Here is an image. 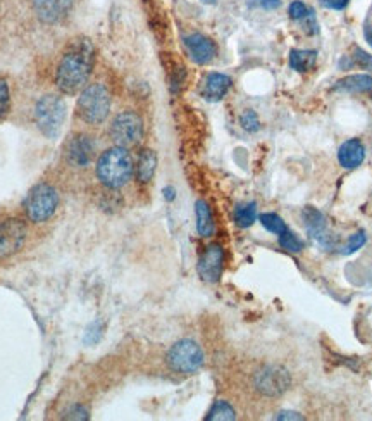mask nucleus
Masks as SVG:
<instances>
[{
	"instance_id": "1",
	"label": "nucleus",
	"mask_w": 372,
	"mask_h": 421,
	"mask_svg": "<svg viewBox=\"0 0 372 421\" xmlns=\"http://www.w3.org/2000/svg\"><path fill=\"white\" fill-rule=\"evenodd\" d=\"M93 69V47L88 40H81L69 47L55 73L57 87L66 95H75L85 88Z\"/></svg>"
},
{
	"instance_id": "2",
	"label": "nucleus",
	"mask_w": 372,
	"mask_h": 421,
	"mask_svg": "<svg viewBox=\"0 0 372 421\" xmlns=\"http://www.w3.org/2000/svg\"><path fill=\"white\" fill-rule=\"evenodd\" d=\"M133 175L132 155L124 147H112L100 155L97 162V177L107 189H121Z\"/></svg>"
},
{
	"instance_id": "3",
	"label": "nucleus",
	"mask_w": 372,
	"mask_h": 421,
	"mask_svg": "<svg viewBox=\"0 0 372 421\" xmlns=\"http://www.w3.org/2000/svg\"><path fill=\"white\" fill-rule=\"evenodd\" d=\"M110 111V95L107 88L93 83L83 88L78 99V116L88 125H100L107 120Z\"/></svg>"
},
{
	"instance_id": "4",
	"label": "nucleus",
	"mask_w": 372,
	"mask_h": 421,
	"mask_svg": "<svg viewBox=\"0 0 372 421\" xmlns=\"http://www.w3.org/2000/svg\"><path fill=\"white\" fill-rule=\"evenodd\" d=\"M35 121L47 138H57L66 121V104L60 97L43 95L35 105Z\"/></svg>"
},
{
	"instance_id": "5",
	"label": "nucleus",
	"mask_w": 372,
	"mask_h": 421,
	"mask_svg": "<svg viewBox=\"0 0 372 421\" xmlns=\"http://www.w3.org/2000/svg\"><path fill=\"white\" fill-rule=\"evenodd\" d=\"M59 206V195L55 189L48 183H38L28 192L24 199V212L28 219L33 223H43L54 216Z\"/></svg>"
},
{
	"instance_id": "6",
	"label": "nucleus",
	"mask_w": 372,
	"mask_h": 421,
	"mask_svg": "<svg viewBox=\"0 0 372 421\" xmlns=\"http://www.w3.org/2000/svg\"><path fill=\"white\" fill-rule=\"evenodd\" d=\"M167 365L178 373L191 375L203 366V350L193 341H179L167 353Z\"/></svg>"
},
{
	"instance_id": "7",
	"label": "nucleus",
	"mask_w": 372,
	"mask_h": 421,
	"mask_svg": "<svg viewBox=\"0 0 372 421\" xmlns=\"http://www.w3.org/2000/svg\"><path fill=\"white\" fill-rule=\"evenodd\" d=\"M110 137L119 147H133L142 140L143 123L138 114L126 111L117 114L110 126Z\"/></svg>"
},
{
	"instance_id": "8",
	"label": "nucleus",
	"mask_w": 372,
	"mask_h": 421,
	"mask_svg": "<svg viewBox=\"0 0 372 421\" xmlns=\"http://www.w3.org/2000/svg\"><path fill=\"white\" fill-rule=\"evenodd\" d=\"M26 240V224L21 219L9 218L0 222V261L18 254Z\"/></svg>"
},
{
	"instance_id": "9",
	"label": "nucleus",
	"mask_w": 372,
	"mask_h": 421,
	"mask_svg": "<svg viewBox=\"0 0 372 421\" xmlns=\"http://www.w3.org/2000/svg\"><path fill=\"white\" fill-rule=\"evenodd\" d=\"M255 388L260 392V394L269 395V397H276V395H281L286 392L292 385V378H289V373L285 370V368L280 366H267L264 370H260L259 373L255 375Z\"/></svg>"
},
{
	"instance_id": "10",
	"label": "nucleus",
	"mask_w": 372,
	"mask_h": 421,
	"mask_svg": "<svg viewBox=\"0 0 372 421\" xmlns=\"http://www.w3.org/2000/svg\"><path fill=\"white\" fill-rule=\"evenodd\" d=\"M302 219H304L307 232H309L310 239H312L314 242L324 249L333 247L334 237L331 235L328 228H326V219L321 211H317L316 207L312 206H305L304 211H302Z\"/></svg>"
},
{
	"instance_id": "11",
	"label": "nucleus",
	"mask_w": 372,
	"mask_h": 421,
	"mask_svg": "<svg viewBox=\"0 0 372 421\" xmlns=\"http://www.w3.org/2000/svg\"><path fill=\"white\" fill-rule=\"evenodd\" d=\"M224 266V252L218 244L208 245L198 261V275L208 284H216L220 278Z\"/></svg>"
},
{
	"instance_id": "12",
	"label": "nucleus",
	"mask_w": 372,
	"mask_h": 421,
	"mask_svg": "<svg viewBox=\"0 0 372 421\" xmlns=\"http://www.w3.org/2000/svg\"><path fill=\"white\" fill-rule=\"evenodd\" d=\"M66 155L68 161L73 166L87 167L93 161V155H95V144L87 135H76L68 142Z\"/></svg>"
},
{
	"instance_id": "13",
	"label": "nucleus",
	"mask_w": 372,
	"mask_h": 421,
	"mask_svg": "<svg viewBox=\"0 0 372 421\" xmlns=\"http://www.w3.org/2000/svg\"><path fill=\"white\" fill-rule=\"evenodd\" d=\"M185 47L188 54L197 64H208L216 56H218V47L207 36L193 33L185 36Z\"/></svg>"
},
{
	"instance_id": "14",
	"label": "nucleus",
	"mask_w": 372,
	"mask_h": 421,
	"mask_svg": "<svg viewBox=\"0 0 372 421\" xmlns=\"http://www.w3.org/2000/svg\"><path fill=\"white\" fill-rule=\"evenodd\" d=\"M73 0H33L35 12L43 23H57L71 11Z\"/></svg>"
},
{
	"instance_id": "15",
	"label": "nucleus",
	"mask_w": 372,
	"mask_h": 421,
	"mask_svg": "<svg viewBox=\"0 0 372 421\" xmlns=\"http://www.w3.org/2000/svg\"><path fill=\"white\" fill-rule=\"evenodd\" d=\"M231 85L233 81L228 75H223V73H211V75H207L206 80H203L200 93H202L203 99L208 102H218L226 97Z\"/></svg>"
},
{
	"instance_id": "16",
	"label": "nucleus",
	"mask_w": 372,
	"mask_h": 421,
	"mask_svg": "<svg viewBox=\"0 0 372 421\" xmlns=\"http://www.w3.org/2000/svg\"><path fill=\"white\" fill-rule=\"evenodd\" d=\"M366 159V149H363V144L358 138H351V140H346L345 144L339 147L338 150V161L339 165L346 170H355Z\"/></svg>"
},
{
	"instance_id": "17",
	"label": "nucleus",
	"mask_w": 372,
	"mask_h": 421,
	"mask_svg": "<svg viewBox=\"0 0 372 421\" xmlns=\"http://www.w3.org/2000/svg\"><path fill=\"white\" fill-rule=\"evenodd\" d=\"M334 92L345 93H363L372 99V76L371 75H350L341 78L334 83Z\"/></svg>"
},
{
	"instance_id": "18",
	"label": "nucleus",
	"mask_w": 372,
	"mask_h": 421,
	"mask_svg": "<svg viewBox=\"0 0 372 421\" xmlns=\"http://www.w3.org/2000/svg\"><path fill=\"white\" fill-rule=\"evenodd\" d=\"M155 167H157V155H155L154 150L145 149L140 152V157H138L137 165V177L142 183H149L152 180Z\"/></svg>"
},
{
	"instance_id": "19",
	"label": "nucleus",
	"mask_w": 372,
	"mask_h": 421,
	"mask_svg": "<svg viewBox=\"0 0 372 421\" xmlns=\"http://www.w3.org/2000/svg\"><path fill=\"white\" fill-rule=\"evenodd\" d=\"M317 63V52L316 51H300V48H293L289 52V66L298 73L310 71Z\"/></svg>"
},
{
	"instance_id": "20",
	"label": "nucleus",
	"mask_w": 372,
	"mask_h": 421,
	"mask_svg": "<svg viewBox=\"0 0 372 421\" xmlns=\"http://www.w3.org/2000/svg\"><path fill=\"white\" fill-rule=\"evenodd\" d=\"M195 212H197V230L200 237H211L216 230V224L208 204L203 202V200H198L195 204Z\"/></svg>"
},
{
	"instance_id": "21",
	"label": "nucleus",
	"mask_w": 372,
	"mask_h": 421,
	"mask_svg": "<svg viewBox=\"0 0 372 421\" xmlns=\"http://www.w3.org/2000/svg\"><path fill=\"white\" fill-rule=\"evenodd\" d=\"M351 66H361L362 69H372V56L367 54L366 51H362L361 47H354L351 56H343V59L339 61V68L349 69Z\"/></svg>"
},
{
	"instance_id": "22",
	"label": "nucleus",
	"mask_w": 372,
	"mask_h": 421,
	"mask_svg": "<svg viewBox=\"0 0 372 421\" xmlns=\"http://www.w3.org/2000/svg\"><path fill=\"white\" fill-rule=\"evenodd\" d=\"M257 219V204L248 202V204H240L235 209V222L241 228H248L255 223Z\"/></svg>"
},
{
	"instance_id": "23",
	"label": "nucleus",
	"mask_w": 372,
	"mask_h": 421,
	"mask_svg": "<svg viewBox=\"0 0 372 421\" xmlns=\"http://www.w3.org/2000/svg\"><path fill=\"white\" fill-rule=\"evenodd\" d=\"M235 418V410H233L226 400H218L206 416L207 421H233Z\"/></svg>"
},
{
	"instance_id": "24",
	"label": "nucleus",
	"mask_w": 372,
	"mask_h": 421,
	"mask_svg": "<svg viewBox=\"0 0 372 421\" xmlns=\"http://www.w3.org/2000/svg\"><path fill=\"white\" fill-rule=\"evenodd\" d=\"M259 219L265 230L271 232V233H276V235H281V233L288 228L286 227V223L283 222V218H281V216H277L276 212H264V214L259 216Z\"/></svg>"
},
{
	"instance_id": "25",
	"label": "nucleus",
	"mask_w": 372,
	"mask_h": 421,
	"mask_svg": "<svg viewBox=\"0 0 372 421\" xmlns=\"http://www.w3.org/2000/svg\"><path fill=\"white\" fill-rule=\"evenodd\" d=\"M277 237H280V245H281V247H283L285 251L293 252V254L300 252L302 247H304L302 240L298 239V237L292 230H288V228H286V230L283 233H281V235H277Z\"/></svg>"
},
{
	"instance_id": "26",
	"label": "nucleus",
	"mask_w": 372,
	"mask_h": 421,
	"mask_svg": "<svg viewBox=\"0 0 372 421\" xmlns=\"http://www.w3.org/2000/svg\"><path fill=\"white\" fill-rule=\"evenodd\" d=\"M288 12H289V18H292L293 21H305L307 23L314 16V11L309 9V7H307L304 2H300V0H295V2L289 4Z\"/></svg>"
},
{
	"instance_id": "27",
	"label": "nucleus",
	"mask_w": 372,
	"mask_h": 421,
	"mask_svg": "<svg viewBox=\"0 0 372 421\" xmlns=\"http://www.w3.org/2000/svg\"><path fill=\"white\" fill-rule=\"evenodd\" d=\"M240 125H241V128L245 130V132H250V133H255V132H259V130H260L259 116H257V113L252 111V109H247V111L241 113Z\"/></svg>"
},
{
	"instance_id": "28",
	"label": "nucleus",
	"mask_w": 372,
	"mask_h": 421,
	"mask_svg": "<svg viewBox=\"0 0 372 421\" xmlns=\"http://www.w3.org/2000/svg\"><path fill=\"white\" fill-rule=\"evenodd\" d=\"M366 242H367V235H366V232H363V230L357 232V233H355V235H351V237H350V239H349V244H346L345 247H343L341 254H345V256L354 254V252H357L358 249L363 247V245H366Z\"/></svg>"
},
{
	"instance_id": "29",
	"label": "nucleus",
	"mask_w": 372,
	"mask_h": 421,
	"mask_svg": "<svg viewBox=\"0 0 372 421\" xmlns=\"http://www.w3.org/2000/svg\"><path fill=\"white\" fill-rule=\"evenodd\" d=\"M11 105V95H9V85L6 80L0 78V121L7 116Z\"/></svg>"
},
{
	"instance_id": "30",
	"label": "nucleus",
	"mask_w": 372,
	"mask_h": 421,
	"mask_svg": "<svg viewBox=\"0 0 372 421\" xmlns=\"http://www.w3.org/2000/svg\"><path fill=\"white\" fill-rule=\"evenodd\" d=\"M64 418L85 421V420H88L90 416H88V410H85L83 406H75V407H71V410H69L66 415H64Z\"/></svg>"
},
{
	"instance_id": "31",
	"label": "nucleus",
	"mask_w": 372,
	"mask_h": 421,
	"mask_svg": "<svg viewBox=\"0 0 372 421\" xmlns=\"http://www.w3.org/2000/svg\"><path fill=\"white\" fill-rule=\"evenodd\" d=\"M321 4L328 9L333 11H343L346 6H349V0H321Z\"/></svg>"
},
{
	"instance_id": "32",
	"label": "nucleus",
	"mask_w": 372,
	"mask_h": 421,
	"mask_svg": "<svg viewBox=\"0 0 372 421\" xmlns=\"http://www.w3.org/2000/svg\"><path fill=\"white\" fill-rule=\"evenodd\" d=\"M274 420H304V416H300L295 411H281L274 416Z\"/></svg>"
},
{
	"instance_id": "33",
	"label": "nucleus",
	"mask_w": 372,
	"mask_h": 421,
	"mask_svg": "<svg viewBox=\"0 0 372 421\" xmlns=\"http://www.w3.org/2000/svg\"><path fill=\"white\" fill-rule=\"evenodd\" d=\"M363 36H366L367 43L372 47V24H366V28H363Z\"/></svg>"
},
{
	"instance_id": "34",
	"label": "nucleus",
	"mask_w": 372,
	"mask_h": 421,
	"mask_svg": "<svg viewBox=\"0 0 372 421\" xmlns=\"http://www.w3.org/2000/svg\"><path fill=\"white\" fill-rule=\"evenodd\" d=\"M164 197L167 200H173L174 199V189H173V187H166V189H164Z\"/></svg>"
},
{
	"instance_id": "35",
	"label": "nucleus",
	"mask_w": 372,
	"mask_h": 421,
	"mask_svg": "<svg viewBox=\"0 0 372 421\" xmlns=\"http://www.w3.org/2000/svg\"><path fill=\"white\" fill-rule=\"evenodd\" d=\"M262 4L264 7H274V6H277V4H280V0H262Z\"/></svg>"
},
{
	"instance_id": "36",
	"label": "nucleus",
	"mask_w": 372,
	"mask_h": 421,
	"mask_svg": "<svg viewBox=\"0 0 372 421\" xmlns=\"http://www.w3.org/2000/svg\"><path fill=\"white\" fill-rule=\"evenodd\" d=\"M202 2H206V4H214V2H218V0H202Z\"/></svg>"
}]
</instances>
